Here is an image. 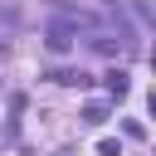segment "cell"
<instances>
[{
    "label": "cell",
    "instance_id": "1",
    "mask_svg": "<svg viewBox=\"0 0 156 156\" xmlns=\"http://www.w3.org/2000/svg\"><path fill=\"white\" fill-rule=\"evenodd\" d=\"M49 49H54V54H68V49H73V29H68V24H54V29H49Z\"/></svg>",
    "mask_w": 156,
    "mask_h": 156
},
{
    "label": "cell",
    "instance_id": "2",
    "mask_svg": "<svg viewBox=\"0 0 156 156\" xmlns=\"http://www.w3.org/2000/svg\"><path fill=\"white\" fill-rule=\"evenodd\" d=\"M83 122H88V127H102V122H107V102H88V107H83Z\"/></svg>",
    "mask_w": 156,
    "mask_h": 156
},
{
    "label": "cell",
    "instance_id": "3",
    "mask_svg": "<svg viewBox=\"0 0 156 156\" xmlns=\"http://www.w3.org/2000/svg\"><path fill=\"white\" fill-rule=\"evenodd\" d=\"M107 93L112 98H127V73H107Z\"/></svg>",
    "mask_w": 156,
    "mask_h": 156
},
{
    "label": "cell",
    "instance_id": "4",
    "mask_svg": "<svg viewBox=\"0 0 156 156\" xmlns=\"http://www.w3.org/2000/svg\"><path fill=\"white\" fill-rule=\"evenodd\" d=\"M44 78H54V83H88L83 73H68V68H54V73H44Z\"/></svg>",
    "mask_w": 156,
    "mask_h": 156
}]
</instances>
